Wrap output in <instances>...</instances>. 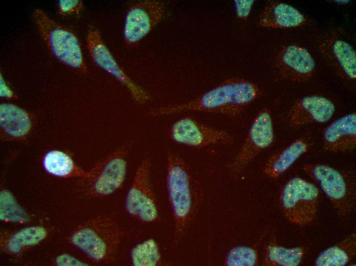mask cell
I'll use <instances>...</instances> for the list:
<instances>
[{
    "mask_svg": "<svg viewBox=\"0 0 356 266\" xmlns=\"http://www.w3.org/2000/svg\"><path fill=\"white\" fill-rule=\"evenodd\" d=\"M166 184L174 223L173 243L176 245L196 216L201 189L189 165L182 157L171 151L167 154Z\"/></svg>",
    "mask_w": 356,
    "mask_h": 266,
    "instance_id": "6da1fadb",
    "label": "cell"
},
{
    "mask_svg": "<svg viewBox=\"0 0 356 266\" xmlns=\"http://www.w3.org/2000/svg\"><path fill=\"white\" fill-rule=\"evenodd\" d=\"M261 93L260 88L254 82L241 78H233L225 80L193 100L152 109L149 114L157 116L191 110L233 116L255 101Z\"/></svg>",
    "mask_w": 356,
    "mask_h": 266,
    "instance_id": "7a4b0ae2",
    "label": "cell"
},
{
    "mask_svg": "<svg viewBox=\"0 0 356 266\" xmlns=\"http://www.w3.org/2000/svg\"><path fill=\"white\" fill-rule=\"evenodd\" d=\"M125 232L112 216L100 215L82 223L73 233L72 243L96 262L110 260Z\"/></svg>",
    "mask_w": 356,
    "mask_h": 266,
    "instance_id": "3957f363",
    "label": "cell"
},
{
    "mask_svg": "<svg viewBox=\"0 0 356 266\" xmlns=\"http://www.w3.org/2000/svg\"><path fill=\"white\" fill-rule=\"evenodd\" d=\"M303 172L319 186L340 218H347L355 207L353 182L337 169L323 164H305Z\"/></svg>",
    "mask_w": 356,
    "mask_h": 266,
    "instance_id": "277c9868",
    "label": "cell"
},
{
    "mask_svg": "<svg viewBox=\"0 0 356 266\" xmlns=\"http://www.w3.org/2000/svg\"><path fill=\"white\" fill-rule=\"evenodd\" d=\"M33 19L53 55L65 64L87 71L78 38L68 29L58 24L42 10L36 9Z\"/></svg>",
    "mask_w": 356,
    "mask_h": 266,
    "instance_id": "5b68a950",
    "label": "cell"
},
{
    "mask_svg": "<svg viewBox=\"0 0 356 266\" xmlns=\"http://www.w3.org/2000/svg\"><path fill=\"white\" fill-rule=\"evenodd\" d=\"M319 190L316 185L300 177H294L284 185L280 196L286 219L298 226L310 224L315 218Z\"/></svg>",
    "mask_w": 356,
    "mask_h": 266,
    "instance_id": "8992f818",
    "label": "cell"
},
{
    "mask_svg": "<svg viewBox=\"0 0 356 266\" xmlns=\"http://www.w3.org/2000/svg\"><path fill=\"white\" fill-rule=\"evenodd\" d=\"M131 145V142L125 143L87 172L84 178L87 194L105 196L121 187L126 176L127 157Z\"/></svg>",
    "mask_w": 356,
    "mask_h": 266,
    "instance_id": "52a82bcc",
    "label": "cell"
},
{
    "mask_svg": "<svg viewBox=\"0 0 356 266\" xmlns=\"http://www.w3.org/2000/svg\"><path fill=\"white\" fill-rule=\"evenodd\" d=\"M151 161L144 159L139 165L125 197V208L133 218L143 223L158 219L159 209L150 178Z\"/></svg>",
    "mask_w": 356,
    "mask_h": 266,
    "instance_id": "ba28073f",
    "label": "cell"
},
{
    "mask_svg": "<svg viewBox=\"0 0 356 266\" xmlns=\"http://www.w3.org/2000/svg\"><path fill=\"white\" fill-rule=\"evenodd\" d=\"M274 138L271 112L267 108H263L254 119L240 151L229 166L230 169L235 173L240 171L272 144Z\"/></svg>",
    "mask_w": 356,
    "mask_h": 266,
    "instance_id": "9c48e42d",
    "label": "cell"
},
{
    "mask_svg": "<svg viewBox=\"0 0 356 266\" xmlns=\"http://www.w3.org/2000/svg\"><path fill=\"white\" fill-rule=\"evenodd\" d=\"M169 135L176 143L195 148L228 144L233 140L231 135L226 131L202 124L189 117L175 122L170 127Z\"/></svg>",
    "mask_w": 356,
    "mask_h": 266,
    "instance_id": "30bf717a",
    "label": "cell"
},
{
    "mask_svg": "<svg viewBox=\"0 0 356 266\" xmlns=\"http://www.w3.org/2000/svg\"><path fill=\"white\" fill-rule=\"evenodd\" d=\"M86 41L93 61L124 85L136 101L144 103L150 99L147 93L135 83L119 66L103 42L97 29L93 27L88 29Z\"/></svg>",
    "mask_w": 356,
    "mask_h": 266,
    "instance_id": "8fae6325",
    "label": "cell"
},
{
    "mask_svg": "<svg viewBox=\"0 0 356 266\" xmlns=\"http://www.w3.org/2000/svg\"><path fill=\"white\" fill-rule=\"evenodd\" d=\"M274 64L278 77L291 82L307 81L315 70V62L309 51L296 44L282 47L277 54Z\"/></svg>",
    "mask_w": 356,
    "mask_h": 266,
    "instance_id": "7c38bea8",
    "label": "cell"
},
{
    "mask_svg": "<svg viewBox=\"0 0 356 266\" xmlns=\"http://www.w3.org/2000/svg\"><path fill=\"white\" fill-rule=\"evenodd\" d=\"M163 4L157 1H144L132 5L128 10L124 22L123 36L127 45L140 41L161 20Z\"/></svg>",
    "mask_w": 356,
    "mask_h": 266,
    "instance_id": "4fadbf2b",
    "label": "cell"
},
{
    "mask_svg": "<svg viewBox=\"0 0 356 266\" xmlns=\"http://www.w3.org/2000/svg\"><path fill=\"white\" fill-rule=\"evenodd\" d=\"M320 52L337 75L346 83L353 84L356 80V53L348 42L330 37L319 46Z\"/></svg>",
    "mask_w": 356,
    "mask_h": 266,
    "instance_id": "5bb4252c",
    "label": "cell"
},
{
    "mask_svg": "<svg viewBox=\"0 0 356 266\" xmlns=\"http://www.w3.org/2000/svg\"><path fill=\"white\" fill-rule=\"evenodd\" d=\"M335 109L332 102L324 96H306L291 107L288 113V121L295 127L313 123H325L331 118Z\"/></svg>",
    "mask_w": 356,
    "mask_h": 266,
    "instance_id": "9a60e30c",
    "label": "cell"
},
{
    "mask_svg": "<svg viewBox=\"0 0 356 266\" xmlns=\"http://www.w3.org/2000/svg\"><path fill=\"white\" fill-rule=\"evenodd\" d=\"M356 145V114L353 112L331 123L323 133V148L330 152L353 150Z\"/></svg>",
    "mask_w": 356,
    "mask_h": 266,
    "instance_id": "2e32d148",
    "label": "cell"
},
{
    "mask_svg": "<svg viewBox=\"0 0 356 266\" xmlns=\"http://www.w3.org/2000/svg\"><path fill=\"white\" fill-rule=\"evenodd\" d=\"M313 144L309 134H304L294 141L282 150L271 156L267 160L263 173L267 176L278 178L282 175Z\"/></svg>",
    "mask_w": 356,
    "mask_h": 266,
    "instance_id": "e0dca14e",
    "label": "cell"
},
{
    "mask_svg": "<svg viewBox=\"0 0 356 266\" xmlns=\"http://www.w3.org/2000/svg\"><path fill=\"white\" fill-rule=\"evenodd\" d=\"M307 19L294 7L282 2L266 5L259 17V25L265 28L287 29L301 27Z\"/></svg>",
    "mask_w": 356,
    "mask_h": 266,
    "instance_id": "ac0fdd59",
    "label": "cell"
},
{
    "mask_svg": "<svg viewBox=\"0 0 356 266\" xmlns=\"http://www.w3.org/2000/svg\"><path fill=\"white\" fill-rule=\"evenodd\" d=\"M356 254V234L352 233L321 252L315 261L317 266H344Z\"/></svg>",
    "mask_w": 356,
    "mask_h": 266,
    "instance_id": "d6986e66",
    "label": "cell"
},
{
    "mask_svg": "<svg viewBox=\"0 0 356 266\" xmlns=\"http://www.w3.org/2000/svg\"><path fill=\"white\" fill-rule=\"evenodd\" d=\"M0 123L7 134L15 138L25 136L31 127L29 114L23 109L8 103L0 105Z\"/></svg>",
    "mask_w": 356,
    "mask_h": 266,
    "instance_id": "ffe728a7",
    "label": "cell"
},
{
    "mask_svg": "<svg viewBox=\"0 0 356 266\" xmlns=\"http://www.w3.org/2000/svg\"><path fill=\"white\" fill-rule=\"evenodd\" d=\"M306 253L304 247L286 248L271 244L266 246L263 265L266 266H297Z\"/></svg>",
    "mask_w": 356,
    "mask_h": 266,
    "instance_id": "44dd1931",
    "label": "cell"
},
{
    "mask_svg": "<svg viewBox=\"0 0 356 266\" xmlns=\"http://www.w3.org/2000/svg\"><path fill=\"white\" fill-rule=\"evenodd\" d=\"M42 164L47 172L56 176L66 177L73 174L85 178L87 175V172L76 167L68 155L58 150H52L47 153Z\"/></svg>",
    "mask_w": 356,
    "mask_h": 266,
    "instance_id": "7402d4cb",
    "label": "cell"
},
{
    "mask_svg": "<svg viewBox=\"0 0 356 266\" xmlns=\"http://www.w3.org/2000/svg\"><path fill=\"white\" fill-rule=\"evenodd\" d=\"M46 235V229L41 227L24 228L9 238L5 246L6 251L11 254H17L24 247L37 244L43 239Z\"/></svg>",
    "mask_w": 356,
    "mask_h": 266,
    "instance_id": "603a6c76",
    "label": "cell"
},
{
    "mask_svg": "<svg viewBox=\"0 0 356 266\" xmlns=\"http://www.w3.org/2000/svg\"><path fill=\"white\" fill-rule=\"evenodd\" d=\"M130 259L135 266H156L162 263L159 246L152 238L136 245L130 251Z\"/></svg>",
    "mask_w": 356,
    "mask_h": 266,
    "instance_id": "cb8c5ba5",
    "label": "cell"
},
{
    "mask_svg": "<svg viewBox=\"0 0 356 266\" xmlns=\"http://www.w3.org/2000/svg\"><path fill=\"white\" fill-rule=\"evenodd\" d=\"M258 252L248 246H237L231 249L226 256L224 264L228 266H255L258 264Z\"/></svg>",
    "mask_w": 356,
    "mask_h": 266,
    "instance_id": "d4e9b609",
    "label": "cell"
},
{
    "mask_svg": "<svg viewBox=\"0 0 356 266\" xmlns=\"http://www.w3.org/2000/svg\"><path fill=\"white\" fill-rule=\"evenodd\" d=\"M1 218L11 221H25L28 217L15 202L13 196L6 191L1 193Z\"/></svg>",
    "mask_w": 356,
    "mask_h": 266,
    "instance_id": "484cf974",
    "label": "cell"
},
{
    "mask_svg": "<svg viewBox=\"0 0 356 266\" xmlns=\"http://www.w3.org/2000/svg\"><path fill=\"white\" fill-rule=\"evenodd\" d=\"M82 6V2L80 0H60L58 3L59 12L62 15L78 14Z\"/></svg>",
    "mask_w": 356,
    "mask_h": 266,
    "instance_id": "4316f807",
    "label": "cell"
},
{
    "mask_svg": "<svg viewBox=\"0 0 356 266\" xmlns=\"http://www.w3.org/2000/svg\"><path fill=\"white\" fill-rule=\"evenodd\" d=\"M254 2V0H234L233 3L237 16L242 20H246L250 14Z\"/></svg>",
    "mask_w": 356,
    "mask_h": 266,
    "instance_id": "83f0119b",
    "label": "cell"
},
{
    "mask_svg": "<svg viewBox=\"0 0 356 266\" xmlns=\"http://www.w3.org/2000/svg\"><path fill=\"white\" fill-rule=\"evenodd\" d=\"M56 263L60 265H87L69 255H62L56 259Z\"/></svg>",
    "mask_w": 356,
    "mask_h": 266,
    "instance_id": "f1b7e54d",
    "label": "cell"
},
{
    "mask_svg": "<svg viewBox=\"0 0 356 266\" xmlns=\"http://www.w3.org/2000/svg\"><path fill=\"white\" fill-rule=\"evenodd\" d=\"M1 96L4 97L11 98L13 97V92L9 88L1 75Z\"/></svg>",
    "mask_w": 356,
    "mask_h": 266,
    "instance_id": "f546056e",
    "label": "cell"
},
{
    "mask_svg": "<svg viewBox=\"0 0 356 266\" xmlns=\"http://www.w3.org/2000/svg\"><path fill=\"white\" fill-rule=\"evenodd\" d=\"M335 2H336V3L340 4H346L348 3L349 1H335Z\"/></svg>",
    "mask_w": 356,
    "mask_h": 266,
    "instance_id": "4dcf8cb0",
    "label": "cell"
}]
</instances>
